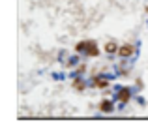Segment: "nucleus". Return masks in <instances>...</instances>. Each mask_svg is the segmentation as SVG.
I'll return each mask as SVG.
<instances>
[{
  "label": "nucleus",
  "mask_w": 148,
  "mask_h": 135,
  "mask_svg": "<svg viewBox=\"0 0 148 135\" xmlns=\"http://www.w3.org/2000/svg\"><path fill=\"white\" fill-rule=\"evenodd\" d=\"M77 51L79 53H84V55H90V56H96L98 55V47H96L94 41H81L77 45Z\"/></svg>",
  "instance_id": "nucleus-1"
},
{
  "label": "nucleus",
  "mask_w": 148,
  "mask_h": 135,
  "mask_svg": "<svg viewBox=\"0 0 148 135\" xmlns=\"http://www.w3.org/2000/svg\"><path fill=\"white\" fill-rule=\"evenodd\" d=\"M135 53V47L133 45H124V47L118 49V55L122 56V58H127V56H131Z\"/></svg>",
  "instance_id": "nucleus-2"
},
{
  "label": "nucleus",
  "mask_w": 148,
  "mask_h": 135,
  "mask_svg": "<svg viewBox=\"0 0 148 135\" xmlns=\"http://www.w3.org/2000/svg\"><path fill=\"white\" fill-rule=\"evenodd\" d=\"M101 109H103V111H111V109H112V107H111V101H103Z\"/></svg>",
  "instance_id": "nucleus-3"
}]
</instances>
